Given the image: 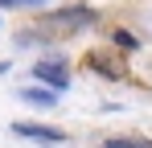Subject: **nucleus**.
Segmentation results:
<instances>
[{"label":"nucleus","instance_id":"1","mask_svg":"<svg viewBox=\"0 0 152 148\" xmlns=\"http://www.w3.org/2000/svg\"><path fill=\"white\" fill-rule=\"evenodd\" d=\"M86 25H95V12H91V8H58V12H45L37 29H41L45 37H66V33L86 29Z\"/></svg>","mask_w":152,"mask_h":148},{"label":"nucleus","instance_id":"2","mask_svg":"<svg viewBox=\"0 0 152 148\" xmlns=\"http://www.w3.org/2000/svg\"><path fill=\"white\" fill-rule=\"evenodd\" d=\"M37 78H41L45 86H53V91H62V86L70 82V74L62 70V62H41V66H37Z\"/></svg>","mask_w":152,"mask_h":148},{"label":"nucleus","instance_id":"3","mask_svg":"<svg viewBox=\"0 0 152 148\" xmlns=\"http://www.w3.org/2000/svg\"><path fill=\"white\" fill-rule=\"evenodd\" d=\"M12 132H21V136H29V140H66V132H58V127H41V123H17Z\"/></svg>","mask_w":152,"mask_h":148},{"label":"nucleus","instance_id":"4","mask_svg":"<svg viewBox=\"0 0 152 148\" xmlns=\"http://www.w3.org/2000/svg\"><path fill=\"white\" fill-rule=\"evenodd\" d=\"M21 99L25 103H37V107H53L58 103V91L53 86H45V91H21Z\"/></svg>","mask_w":152,"mask_h":148},{"label":"nucleus","instance_id":"5","mask_svg":"<svg viewBox=\"0 0 152 148\" xmlns=\"http://www.w3.org/2000/svg\"><path fill=\"white\" fill-rule=\"evenodd\" d=\"M103 148H148V140H107Z\"/></svg>","mask_w":152,"mask_h":148},{"label":"nucleus","instance_id":"6","mask_svg":"<svg viewBox=\"0 0 152 148\" xmlns=\"http://www.w3.org/2000/svg\"><path fill=\"white\" fill-rule=\"evenodd\" d=\"M33 4H41V0H0V8H33Z\"/></svg>","mask_w":152,"mask_h":148},{"label":"nucleus","instance_id":"7","mask_svg":"<svg viewBox=\"0 0 152 148\" xmlns=\"http://www.w3.org/2000/svg\"><path fill=\"white\" fill-rule=\"evenodd\" d=\"M0 74H4V62H0Z\"/></svg>","mask_w":152,"mask_h":148}]
</instances>
